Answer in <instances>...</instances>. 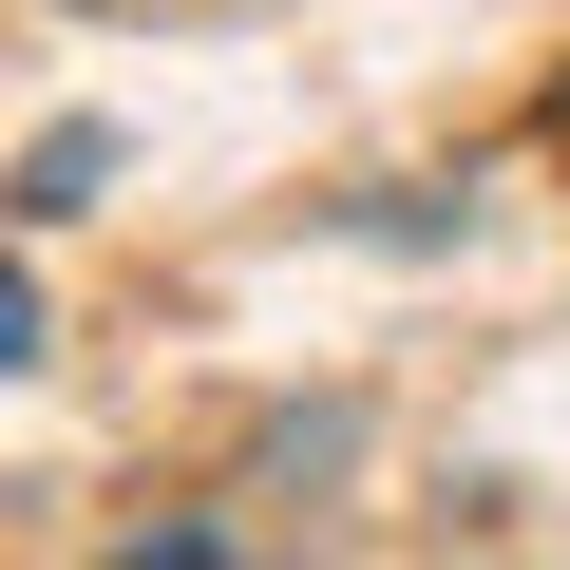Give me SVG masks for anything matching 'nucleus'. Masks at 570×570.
I'll list each match as a JSON object with an SVG mask.
<instances>
[{"mask_svg": "<svg viewBox=\"0 0 570 570\" xmlns=\"http://www.w3.org/2000/svg\"><path fill=\"white\" fill-rule=\"evenodd\" d=\"M96 171H115V134H96V115H77V134H39V153H20V228H77V209H96Z\"/></svg>", "mask_w": 570, "mask_h": 570, "instance_id": "nucleus-1", "label": "nucleus"}, {"mask_svg": "<svg viewBox=\"0 0 570 570\" xmlns=\"http://www.w3.org/2000/svg\"><path fill=\"white\" fill-rule=\"evenodd\" d=\"M551 134H570V96H551Z\"/></svg>", "mask_w": 570, "mask_h": 570, "instance_id": "nucleus-2", "label": "nucleus"}]
</instances>
